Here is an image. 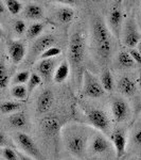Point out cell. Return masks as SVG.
Wrapping results in <instances>:
<instances>
[{"instance_id": "6da1fadb", "label": "cell", "mask_w": 141, "mask_h": 160, "mask_svg": "<svg viewBox=\"0 0 141 160\" xmlns=\"http://www.w3.org/2000/svg\"><path fill=\"white\" fill-rule=\"evenodd\" d=\"M92 31L97 51L103 59H107L111 52V38L109 30L103 19L97 17L92 22Z\"/></svg>"}, {"instance_id": "7a4b0ae2", "label": "cell", "mask_w": 141, "mask_h": 160, "mask_svg": "<svg viewBox=\"0 0 141 160\" xmlns=\"http://www.w3.org/2000/svg\"><path fill=\"white\" fill-rule=\"evenodd\" d=\"M85 55V43L84 38L80 32L71 35L69 41V59L74 66H79L83 62Z\"/></svg>"}, {"instance_id": "3957f363", "label": "cell", "mask_w": 141, "mask_h": 160, "mask_svg": "<svg viewBox=\"0 0 141 160\" xmlns=\"http://www.w3.org/2000/svg\"><path fill=\"white\" fill-rule=\"evenodd\" d=\"M84 94L90 98H99L104 95V89L101 82L89 72L84 73Z\"/></svg>"}, {"instance_id": "277c9868", "label": "cell", "mask_w": 141, "mask_h": 160, "mask_svg": "<svg viewBox=\"0 0 141 160\" xmlns=\"http://www.w3.org/2000/svg\"><path fill=\"white\" fill-rule=\"evenodd\" d=\"M17 141H18L19 145L21 146V148L30 155V157H32L35 160H45L43 154L40 153V151L38 149L37 145L35 144V142L33 141V139L30 136H28L25 132H18L17 133Z\"/></svg>"}, {"instance_id": "5b68a950", "label": "cell", "mask_w": 141, "mask_h": 160, "mask_svg": "<svg viewBox=\"0 0 141 160\" xmlns=\"http://www.w3.org/2000/svg\"><path fill=\"white\" fill-rule=\"evenodd\" d=\"M141 40V35L138 31V27L136 25V22L133 17L127 19L124 27V44L125 46L134 49V47L138 45V43Z\"/></svg>"}, {"instance_id": "8992f818", "label": "cell", "mask_w": 141, "mask_h": 160, "mask_svg": "<svg viewBox=\"0 0 141 160\" xmlns=\"http://www.w3.org/2000/svg\"><path fill=\"white\" fill-rule=\"evenodd\" d=\"M86 142L87 139L83 133H72L68 137L66 145L71 154L76 157H80L85 152Z\"/></svg>"}, {"instance_id": "52a82bcc", "label": "cell", "mask_w": 141, "mask_h": 160, "mask_svg": "<svg viewBox=\"0 0 141 160\" xmlns=\"http://www.w3.org/2000/svg\"><path fill=\"white\" fill-rule=\"evenodd\" d=\"M89 123L97 129L101 131H107L109 128V120L106 113L100 109H90L86 113Z\"/></svg>"}, {"instance_id": "ba28073f", "label": "cell", "mask_w": 141, "mask_h": 160, "mask_svg": "<svg viewBox=\"0 0 141 160\" xmlns=\"http://www.w3.org/2000/svg\"><path fill=\"white\" fill-rule=\"evenodd\" d=\"M39 127L46 136L54 137L60 132L61 128V121L60 118L55 115H46L40 120Z\"/></svg>"}, {"instance_id": "9c48e42d", "label": "cell", "mask_w": 141, "mask_h": 160, "mask_svg": "<svg viewBox=\"0 0 141 160\" xmlns=\"http://www.w3.org/2000/svg\"><path fill=\"white\" fill-rule=\"evenodd\" d=\"M111 142L116 151V159L120 160L126 151V137L122 130H115L111 133Z\"/></svg>"}, {"instance_id": "30bf717a", "label": "cell", "mask_w": 141, "mask_h": 160, "mask_svg": "<svg viewBox=\"0 0 141 160\" xmlns=\"http://www.w3.org/2000/svg\"><path fill=\"white\" fill-rule=\"evenodd\" d=\"M54 100V95L51 90L47 89L40 93L36 102V110L40 114H45L51 109Z\"/></svg>"}, {"instance_id": "8fae6325", "label": "cell", "mask_w": 141, "mask_h": 160, "mask_svg": "<svg viewBox=\"0 0 141 160\" xmlns=\"http://www.w3.org/2000/svg\"><path fill=\"white\" fill-rule=\"evenodd\" d=\"M55 43V37L52 34H46L43 37H39L35 41V43L33 44L32 51L34 55L38 56L45 52L47 49H49L50 47H52Z\"/></svg>"}, {"instance_id": "7c38bea8", "label": "cell", "mask_w": 141, "mask_h": 160, "mask_svg": "<svg viewBox=\"0 0 141 160\" xmlns=\"http://www.w3.org/2000/svg\"><path fill=\"white\" fill-rule=\"evenodd\" d=\"M111 112L116 122H123L129 117V105L123 99H116L111 105Z\"/></svg>"}, {"instance_id": "4fadbf2b", "label": "cell", "mask_w": 141, "mask_h": 160, "mask_svg": "<svg viewBox=\"0 0 141 160\" xmlns=\"http://www.w3.org/2000/svg\"><path fill=\"white\" fill-rule=\"evenodd\" d=\"M9 55L13 63L18 64L25 56V46L20 41H11L9 43Z\"/></svg>"}, {"instance_id": "5bb4252c", "label": "cell", "mask_w": 141, "mask_h": 160, "mask_svg": "<svg viewBox=\"0 0 141 160\" xmlns=\"http://www.w3.org/2000/svg\"><path fill=\"white\" fill-rule=\"evenodd\" d=\"M122 10L120 8L119 4H115L111 8V12H109V16H108V22L111 25L112 31L116 33V35L118 38L120 37V31H121V26H122Z\"/></svg>"}, {"instance_id": "9a60e30c", "label": "cell", "mask_w": 141, "mask_h": 160, "mask_svg": "<svg viewBox=\"0 0 141 160\" xmlns=\"http://www.w3.org/2000/svg\"><path fill=\"white\" fill-rule=\"evenodd\" d=\"M54 59H42L37 63V71L42 78L49 80L54 74Z\"/></svg>"}, {"instance_id": "2e32d148", "label": "cell", "mask_w": 141, "mask_h": 160, "mask_svg": "<svg viewBox=\"0 0 141 160\" xmlns=\"http://www.w3.org/2000/svg\"><path fill=\"white\" fill-rule=\"evenodd\" d=\"M118 90L125 96H132L137 91V84L129 76H123L118 82Z\"/></svg>"}, {"instance_id": "e0dca14e", "label": "cell", "mask_w": 141, "mask_h": 160, "mask_svg": "<svg viewBox=\"0 0 141 160\" xmlns=\"http://www.w3.org/2000/svg\"><path fill=\"white\" fill-rule=\"evenodd\" d=\"M69 73H70V66H69V63L66 60H64L61 62L60 65H58L54 71L53 79H54V81L56 83H61V82H64L68 78Z\"/></svg>"}, {"instance_id": "ac0fdd59", "label": "cell", "mask_w": 141, "mask_h": 160, "mask_svg": "<svg viewBox=\"0 0 141 160\" xmlns=\"http://www.w3.org/2000/svg\"><path fill=\"white\" fill-rule=\"evenodd\" d=\"M109 148V143L103 136L97 135L92 139L91 142V151L94 154H103Z\"/></svg>"}, {"instance_id": "d6986e66", "label": "cell", "mask_w": 141, "mask_h": 160, "mask_svg": "<svg viewBox=\"0 0 141 160\" xmlns=\"http://www.w3.org/2000/svg\"><path fill=\"white\" fill-rule=\"evenodd\" d=\"M25 15L29 19H40L43 15V8L36 3H29L25 8Z\"/></svg>"}, {"instance_id": "ffe728a7", "label": "cell", "mask_w": 141, "mask_h": 160, "mask_svg": "<svg viewBox=\"0 0 141 160\" xmlns=\"http://www.w3.org/2000/svg\"><path fill=\"white\" fill-rule=\"evenodd\" d=\"M74 10L70 7H63L57 11V18L63 24H68L74 18Z\"/></svg>"}, {"instance_id": "44dd1931", "label": "cell", "mask_w": 141, "mask_h": 160, "mask_svg": "<svg viewBox=\"0 0 141 160\" xmlns=\"http://www.w3.org/2000/svg\"><path fill=\"white\" fill-rule=\"evenodd\" d=\"M9 123L15 128H22L27 125V117L24 112H15L9 118Z\"/></svg>"}, {"instance_id": "7402d4cb", "label": "cell", "mask_w": 141, "mask_h": 160, "mask_svg": "<svg viewBox=\"0 0 141 160\" xmlns=\"http://www.w3.org/2000/svg\"><path fill=\"white\" fill-rule=\"evenodd\" d=\"M101 84L103 87L104 91H107V92H111L114 90V87H115V81H114V77L111 72L108 69L104 72L101 76Z\"/></svg>"}, {"instance_id": "603a6c76", "label": "cell", "mask_w": 141, "mask_h": 160, "mask_svg": "<svg viewBox=\"0 0 141 160\" xmlns=\"http://www.w3.org/2000/svg\"><path fill=\"white\" fill-rule=\"evenodd\" d=\"M118 64L122 68H133L135 65V61L130 57L129 51H120L118 55Z\"/></svg>"}, {"instance_id": "cb8c5ba5", "label": "cell", "mask_w": 141, "mask_h": 160, "mask_svg": "<svg viewBox=\"0 0 141 160\" xmlns=\"http://www.w3.org/2000/svg\"><path fill=\"white\" fill-rule=\"evenodd\" d=\"M45 25L43 22H34L27 29V37L28 38H35L39 37V34L43 32Z\"/></svg>"}, {"instance_id": "d4e9b609", "label": "cell", "mask_w": 141, "mask_h": 160, "mask_svg": "<svg viewBox=\"0 0 141 160\" xmlns=\"http://www.w3.org/2000/svg\"><path fill=\"white\" fill-rule=\"evenodd\" d=\"M21 108V104L16 102H6L0 104V111L2 113H15Z\"/></svg>"}, {"instance_id": "484cf974", "label": "cell", "mask_w": 141, "mask_h": 160, "mask_svg": "<svg viewBox=\"0 0 141 160\" xmlns=\"http://www.w3.org/2000/svg\"><path fill=\"white\" fill-rule=\"evenodd\" d=\"M6 7L7 11L13 15L19 14L22 10V3L20 1H17V0H7Z\"/></svg>"}, {"instance_id": "4316f807", "label": "cell", "mask_w": 141, "mask_h": 160, "mask_svg": "<svg viewBox=\"0 0 141 160\" xmlns=\"http://www.w3.org/2000/svg\"><path fill=\"white\" fill-rule=\"evenodd\" d=\"M12 95L17 99H25L28 95V90L24 84H17L12 88Z\"/></svg>"}, {"instance_id": "83f0119b", "label": "cell", "mask_w": 141, "mask_h": 160, "mask_svg": "<svg viewBox=\"0 0 141 160\" xmlns=\"http://www.w3.org/2000/svg\"><path fill=\"white\" fill-rule=\"evenodd\" d=\"M40 83H42V77L36 73L31 74L30 79H29V81H28V87H27L28 93H31L35 88H37L39 86Z\"/></svg>"}, {"instance_id": "f1b7e54d", "label": "cell", "mask_w": 141, "mask_h": 160, "mask_svg": "<svg viewBox=\"0 0 141 160\" xmlns=\"http://www.w3.org/2000/svg\"><path fill=\"white\" fill-rule=\"evenodd\" d=\"M9 84V73L2 62H0V89H6Z\"/></svg>"}, {"instance_id": "f546056e", "label": "cell", "mask_w": 141, "mask_h": 160, "mask_svg": "<svg viewBox=\"0 0 141 160\" xmlns=\"http://www.w3.org/2000/svg\"><path fill=\"white\" fill-rule=\"evenodd\" d=\"M61 53V49L60 47H56V46H52L49 49H47L43 53L40 55V60L42 59H54L57 56H60Z\"/></svg>"}, {"instance_id": "4dcf8cb0", "label": "cell", "mask_w": 141, "mask_h": 160, "mask_svg": "<svg viewBox=\"0 0 141 160\" xmlns=\"http://www.w3.org/2000/svg\"><path fill=\"white\" fill-rule=\"evenodd\" d=\"M30 79V73L28 71H22L16 74V76L14 77V83L16 84H25V82H28Z\"/></svg>"}, {"instance_id": "1f68e13d", "label": "cell", "mask_w": 141, "mask_h": 160, "mask_svg": "<svg viewBox=\"0 0 141 160\" xmlns=\"http://www.w3.org/2000/svg\"><path fill=\"white\" fill-rule=\"evenodd\" d=\"M13 27H14V31L18 35H21V34H24V33L27 32V26H25V22H22L21 19L15 20L14 26H13Z\"/></svg>"}, {"instance_id": "d6a6232c", "label": "cell", "mask_w": 141, "mask_h": 160, "mask_svg": "<svg viewBox=\"0 0 141 160\" xmlns=\"http://www.w3.org/2000/svg\"><path fill=\"white\" fill-rule=\"evenodd\" d=\"M2 156L7 160H18L17 152L13 151V149L10 148H4L2 149Z\"/></svg>"}, {"instance_id": "836d02e7", "label": "cell", "mask_w": 141, "mask_h": 160, "mask_svg": "<svg viewBox=\"0 0 141 160\" xmlns=\"http://www.w3.org/2000/svg\"><path fill=\"white\" fill-rule=\"evenodd\" d=\"M129 52H130V57L133 58V60L135 61V63L141 65V53L139 52V51L134 48V49H130Z\"/></svg>"}, {"instance_id": "e575fe53", "label": "cell", "mask_w": 141, "mask_h": 160, "mask_svg": "<svg viewBox=\"0 0 141 160\" xmlns=\"http://www.w3.org/2000/svg\"><path fill=\"white\" fill-rule=\"evenodd\" d=\"M133 140H134V143L136 145L141 146V129L137 130L134 133V137H133Z\"/></svg>"}, {"instance_id": "d590c367", "label": "cell", "mask_w": 141, "mask_h": 160, "mask_svg": "<svg viewBox=\"0 0 141 160\" xmlns=\"http://www.w3.org/2000/svg\"><path fill=\"white\" fill-rule=\"evenodd\" d=\"M17 156H18L19 160H35V159H33L32 157L27 156V155H25V154H21V153H19V152H17Z\"/></svg>"}, {"instance_id": "8d00e7d4", "label": "cell", "mask_w": 141, "mask_h": 160, "mask_svg": "<svg viewBox=\"0 0 141 160\" xmlns=\"http://www.w3.org/2000/svg\"><path fill=\"white\" fill-rule=\"evenodd\" d=\"M6 143H7V138H6V136H4L2 132H0V146L4 145Z\"/></svg>"}, {"instance_id": "74e56055", "label": "cell", "mask_w": 141, "mask_h": 160, "mask_svg": "<svg viewBox=\"0 0 141 160\" xmlns=\"http://www.w3.org/2000/svg\"><path fill=\"white\" fill-rule=\"evenodd\" d=\"M3 12H4V7H3V4L0 2V14H2Z\"/></svg>"}, {"instance_id": "f35d334b", "label": "cell", "mask_w": 141, "mask_h": 160, "mask_svg": "<svg viewBox=\"0 0 141 160\" xmlns=\"http://www.w3.org/2000/svg\"><path fill=\"white\" fill-rule=\"evenodd\" d=\"M137 47H138V51H139V52L141 53V40H140V42L139 43H138V45H137Z\"/></svg>"}, {"instance_id": "ab89813d", "label": "cell", "mask_w": 141, "mask_h": 160, "mask_svg": "<svg viewBox=\"0 0 141 160\" xmlns=\"http://www.w3.org/2000/svg\"><path fill=\"white\" fill-rule=\"evenodd\" d=\"M138 84L141 87V74L139 75V78H138Z\"/></svg>"}, {"instance_id": "60d3db41", "label": "cell", "mask_w": 141, "mask_h": 160, "mask_svg": "<svg viewBox=\"0 0 141 160\" xmlns=\"http://www.w3.org/2000/svg\"><path fill=\"white\" fill-rule=\"evenodd\" d=\"M1 37H2V30L0 29V38H1Z\"/></svg>"}, {"instance_id": "b9f144b4", "label": "cell", "mask_w": 141, "mask_h": 160, "mask_svg": "<svg viewBox=\"0 0 141 160\" xmlns=\"http://www.w3.org/2000/svg\"><path fill=\"white\" fill-rule=\"evenodd\" d=\"M140 9H141V6H140Z\"/></svg>"}, {"instance_id": "7bdbcfd3", "label": "cell", "mask_w": 141, "mask_h": 160, "mask_svg": "<svg viewBox=\"0 0 141 160\" xmlns=\"http://www.w3.org/2000/svg\"><path fill=\"white\" fill-rule=\"evenodd\" d=\"M139 160H141V158H140V159H139Z\"/></svg>"}]
</instances>
